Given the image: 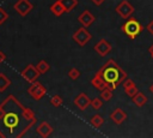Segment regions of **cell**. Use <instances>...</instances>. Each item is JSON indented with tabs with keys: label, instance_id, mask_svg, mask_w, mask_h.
<instances>
[{
	"label": "cell",
	"instance_id": "cell-27",
	"mask_svg": "<svg viewBox=\"0 0 153 138\" xmlns=\"http://www.w3.org/2000/svg\"><path fill=\"white\" fill-rule=\"evenodd\" d=\"M146 29H147V31H148L151 35H153V20H151V22L147 24V28H146Z\"/></svg>",
	"mask_w": 153,
	"mask_h": 138
},
{
	"label": "cell",
	"instance_id": "cell-9",
	"mask_svg": "<svg viewBox=\"0 0 153 138\" xmlns=\"http://www.w3.org/2000/svg\"><path fill=\"white\" fill-rule=\"evenodd\" d=\"M13 8H14V11H17L20 16H26L32 8H33V5L29 1V0H18L16 4H14V6H13Z\"/></svg>",
	"mask_w": 153,
	"mask_h": 138
},
{
	"label": "cell",
	"instance_id": "cell-29",
	"mask_svg": "<svg viewBox=\"0 0 153 138\" xmlns=\"http://www.w3.org/2000/svg\"><path fill=\"white\" fill-rule=\"evenodd\" d=\"M91 1H92V2H93L96 6H100V5H102V4H103L105 0H91Z\"/></svg>",
	"mask_w": 153,
	"mask_h": 138
},
{
	"label": "cell",
	"instance_id": "cell-4",
	"mask_svg": "<svg viewBox=\"0 0 153 138\" xmlns=\"http://www.w3.org/2000/svg\"><path fill=\"white\" fill-rule=\"evenodd\" d=\"M72 38H73V41H74L76 44H79L80 47H84V46H86V44L91 41L92 35H91V32L87 30V28L81 26V28H79V29L72 35Z\"/></svg>",
	"mask_w": 153,
	"mask_h": 138
},
{
	"label": "cell",
	"instance_id": "cell-5",
	"mask_svg": "<svg viewBox=\"0 0 153 138\" xmlns=\"http://www.w3.org/2000/svg\"><path fill=\"white\" fill-rule=\"evenodd\" d=\"M115 11H116V13H117L121 18L128 19L129 17H131V16L134 14L135 8H134V6H133L128 0H123V1H121V2L116 6Z\"/></svg>",
	"mask_w": 153,
	"mask_h": 138
},
{
	"label": "cell",
	"instance_id": "cell-17",
	"mask_svg": "<svg viewBox=\"0 0 153 138\" xmlns=\"http://www.w3.org/2000/svg\"><path fill=\"white\" fill-rule=\"evenodd\" d=\"M50 12H51L54 16L60 17V16H62V14L66 12V10H65L63 5L61 4V1H60V0H57V1H55V2L50 6Z\"/></svg>",
	"mask_w": 153,
	"mask_h": 138
},
{
	"label": "cell",
	"instance_id": "cell-19",
	"mask_svg": "<svg viewBox=\"0 0 153 138\" xmlns=\"http://www.w3.org/2000/svg\"><path fill=\"white\" fill-rule=\"evenodd\" d=\"M61 4L63 5L66 12H71L74 7H76L78 5V0H60Z\"/></svg>",
	"mask_w": 153,
	"mask_h": 138
},
{
	"label": "cell",
	"instance_id": "cell-24",
	"mask_svg": "<svg viewBox=\"0 0 153 138\" xmlns=\"http://www.w3.org/2000/svg\"><path fill=\"white\" fill-rule=\"evenodd\" d=\"M50 103L54 106V107H60L62 103H63V100L60 95H54L50 97Z\"/></svg>",
	"mask_w": 153,
	"mask_h": 138
},
{
	"label": "cell",
	"instance_id": "cell-25",
	"mask_svg": "<svg viewBox=\"0 0 153 138\" xmlns=\"http://www.w3.org/2000/svg\"><path fill=\"white\" fill-rule=\"evenodd\" d=\"M80 71L78 70V68H75V67H73V68H71L69 71H68V77L72 79V80H76L79 77H80Z\"/></svg>",
	"mask_w": 153,
	"mask_h": 138
},
{
	"label": "cell",
	"instance_id": "cell-20",
	"mask_svg": "<svg viewBox=\"0 0 153 138\" xmlns=\"http://www.w3.org/2000/svg\"><path fill=\"white\" fill-rule=\"evenodd\" d=\"M36 68H37V71L39 72V74H43V73H45V72L49 71L50 66H49V64H48L45 60H39L38 64L36 65Z\"/></svg>",
	"mask_w": 153,
	"mask_h": 138
},
{
	"label": "cell",
	"instance_id": "cell-15",
	"mask_svg": "<svg viewBox=\"0 0 153 138\" xmlns=\"http://www.w3.org/2000/svg\"><path fill=\"white\" fill-rule=\"evenodd\" d=\"M91 84H92V86H94L96 89H98L99 91H102L103 89H105V88H109L108 86V84L105 83V80L96 72V74H94V77L92 78V80H91Z\"/></svg>",
	"mask_w": 153,
	"mask_h": 138
},
{
	"label": "cell",
	"instance_id": "cell-14",
	"mask_svg": "<svg viewBox=\"0 0 153 138\" xmlns=\"http://www.w3.org/2000/svg\"><path fill=\"white\" fill-rule=\"evenodd\" d=\"M122 85H123V88H124L126 94H127L129 97H133V96L139 91L137 88H136V85H135V83H134L131 79H129V78L124 79V82L122 83Z\"/></svg>",
	"mask_w": 153,
	"mask_h": 138
},
{
	"label": "cell",
	"instance_id": "cell-21",
	"mask_svg": "<svg viewBox=\"0 0 153 138\" xmlns=\"http://www.w3.org/2000/svg\"><path fill=\"white\" fill-rule=\"evenodd\" d=\"M11 84V80L4 74V73H0V92L5 91Z\"/></svg>",
	"mask_w": 153,
	"mask_h": 138
},
{
	"label": "cell",
	"instance_id": "cell-7",
	"mask_svg": "<svg viewBox=\"0 0 153 138\" xmlns=\"http://www.w3.org/2000/svg\"><path fill=\"white\" fill-rule=\"evenodd\" d=\"M38 76H39V72L37 71L36 66H33V65H31V64L27 65V66L22 71V77H23L26 82H29V83H33L35 80H37Z\"/></svg>",
	"mask_w": 153,
	"mask_h": 138
},
{
	"label": "cell",
	"instance_id": "cell-16",
	"mask_svg": "<svg viewBox=\"0 0 153 138\" xmlns=\"http://www.w3.org/2000/svg\"><path fill=\"white\" fill-rule=\"evenodd\" d=\"M131 100H133V102H134L137 107H143V106L147 103V101H148L147 96H146L143 92H141V91H137V92L131 97Z\"/></svg>",
	"mask_w": 153,
	"mask_h": 138
},
{
	"label": "cell",
	"instance_id": "cell-30",
	"mask_svg": "<svg viewBox=\"0 0 153 138\" xmlns=\"http://www.w3.org/2000/svg\"><path fill=\"white\" fill-rule=\"evenodd\" d=\"M148 53H149V55H151V58L153 59V43L148 47Z\"/></svg>",
	"mask_w": 153,
	"mask_h": 138
},
{
	"label": "cell",
	"instance_id": "cell-28",
	"mask_svg": "<svg viewBox=\"0 0 153 138\" xmlns=\"http://www.w3.org/2000/svg\"><path fill=\"white\" fill-rule=\"evenodd\" d=\"M5 60H6V55H5V53H4V52H1V50H0V64H2Z\"/></svg>",
	"mask_w": 153,
	"mask_h": 138
},
{
	"label": "cell",
	"instance_id": "cell-18",
	"mask_svg": "<svg viewBox=\"0 0 153 138\" xmlns=\"http://www.w3.org/2000/svg\"><path fill=\"white\" fill-rule=\"evenodd\" d=\"M103 122H104V118H103L102 115H99V114L93 115V116L91 118V120H90V124H91L93 127H96V128H99V127L103 125Z\"/></svg>",
	"mask_w": 153,
	"mask_h": 138
},
{
	"label": "cell",
	"instance_id": "cell-13",
	"mask_svg": "<svg viewBox=\"0 0 153 138\" xmlns=\"http://www.w3.org/2000/svg\"><path fill=\"white\" fill-rule=\"evenodd\" d=\"M36 131H37V133L41 136V137H43V138H47V137H49L51 133H53V131H54V128L47 122V121H42L38 126H37V128H36Z\"/></svg>",
	"mask_w": 153,
	"mask_h": 138
},
{
	"label": "cell",
	"instance_id": "cell-12",
	"mask_svg": "<svg viewBox=\"0 0 153 138\" xmlns=\"http://www.w3.org/2000/svg\"><path fill=\"white\" fill-rule=\"evenodd\" d=\"M91 100L85 92H80L75 98H74V104L80 109V110H86V108L90 106Z\"/></svg>",
	"mask_w": 153,
	"mask_h": 138
},
{
	"label": "cell",
	"instance_id": "cell-11",
	"mask_svg": "<svg viewBox=\"0 0 153 138\" xmlns=\"http://www.w3.org/2000/svg\"><path fill=\"white\" fill-rule=\"evenodd\" d=\"M110 119H111V121H112L115 125H121V124H123V122L127 120V113H126L122 108L118 107V108H116L115 110L111 112Z\"/></svg>",
	"mask_w": 153,
	"mask_h": 138
},
{
	"label": "cell",
	"instance_id": "cell-8",
	"mask_svg": "<svg viewBox=\"0 0 153 138\" xmlns=\"http://www.w3.org/2000/svg\"><path fill=\"white\" fill-rule=\"evenodd\" d=\"M93 49H94L96 53H98L100 56H105V55H108V54L111 52L112 46H111V43L108 42L105 38H100V40L94 44Z\"/></svg>",
	"mask_w": 153,
	"mask_h": 138
},
{
	"label": "cell",
	"instance_id": "cell-23",
	"mask_svg": "<svg viewBox=\"0 0 153 138\" xmlns=\"http://www.w3.org/2000/svg\"><path fill=\"white\" fill-rule=\"evenodd\" d=\"M90 106H91L94 110H99V109L102 108V106H103V100H102L100 97H96V98L91 100Z\"/></svg>",
	"mask_w": 153,
	"mask_h": 138
},
{
	"label": "cell",
	"instance_id": "cell-2",
	"mask_svg": "<svg viewBox=\"0 0 153 138\" xmlns=\"http://www.w3.org/2000/svg\"><path fill=\"white\" fill-rule=\"evenodd\" d=\"M97 73L105 80V83L108 84V86L110 89H112V90L117 89L124 82V79L128 78L127 72L114 59H109L97 71Z\"/></svg>",
	"mask_w": 153,
	"mask_h": 138
},
{
	"label": "cell",
	"instance_id": "cell-22",
	"mask_svg": "<svg viewBox=\"0 0 153 138\" xmlns=\"http://www.w3.org/2000/svg\"><path fill=\"white\" fill-rule=\"evenodd\" d=\"M112 89H110V88H105V89H103L102 91H100V98L103 100V101H105V102H108V101H110L111 100V97H112Z\"/></svg>",
	"mask_w": 153,
	"mask_h": 138
},
{
	"label": "cell",
	"instance_id": "cell-26",
	"mask_svg": "<svg viewBox=\"0 0 153 138\" xmlns=\"http://www.w3.org/2000/svg\"><path fill=\"white\" fill-rule=\"evenodd\" d=\"M7 18H8V14H7V12L0 7V24H2V23H4V22L7 19Z\"/></svg>",
	"mask_w": 153,
	"mask_h": 138
},
{
	"label": "cell",
	"instance_id": "cell-1",
	"mask_svg": "<svg viewBox=\"0 0 153 138\" xmlns=\"http://www.w3.org/2000/svg\"><path fill=\"white\" fill-rule=\"evenodd\" d=\"M36 121L33 112L13 95H8L0 103V137H23Z\"/></svg>",
	"mask_w": 153,
	"mask_h": 138
},
{
	"label": "cell",
	"instance_id": "cell-31",
	"mask_svg": "<svg viewBox=\"0 0 153 138\" xmlns=\"http://www.w3.org/2000/svg\"><path fill=\"white\" fill-rule=\"evenodd\" d=\"M149 91L153 94V84H151V85H149Z\"/></svg>",
	"mask_w": 153,
	"mask_h": 138
},
{
	"label": "cell",
	"instance_id": "cell-10",
	"mask_svg": "<svg viewBox=\"0 0 153 138\" xmlns=\"http://www.w3.org/2000/svg\"><path fill=\"white\" fill-rule=\"evenodd\" d=\"M78 20H79V23H80L82 26L90 28V26L93 24V22L96 20V17L92 14L91 11L85 10V11H82V12L80 13V16L78 17Z\"/></svg>",
	"mask_w": 153,
	"mask_h": 138
},
{
	"label": "cell",
	"instance_id": "cell-3",
	"mask_svg": "<svg viewBox=\"0 0 153 138\" xmlns=\"http://www.w3.org/2000/svg\"><path fill=\"white\" fill-rule=\"evenodd\" d=\"M121 30H122V32H123L124 35H127L130 40H135V38L142 32L143 26H142V24H141L137 19H135V18H133V17H129L128 19H126L124 24H122Z\"/></svg>",
	"mask_w": 153,
	"mask_h": 138
},
{
	"label": "cell",
	"instance_id": "cell-6",
	"mask_svg": "<svg viewBox=\"0 0 153 138\" xmlns=\"http://www.w3.org/2000/svg\"><path fill=\"white\" fill-rule=\"evenodd\" d=\"M27 92L30 94V96H31L33 100L38 101V100H41V98L45 95L47 89H45L39 82H36V80H35L33 83H31L30 88L27 89Z\"/></svg>",
	"mask_w": 153,
	"mask_h": 138
}]
</instances>
